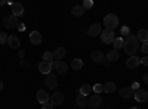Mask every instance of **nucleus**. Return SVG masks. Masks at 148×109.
<instances>
[{"mask_svg": "<svg viewBox=\"0 0 148 109\" xmlns=\"http://www.w3.org/2000/svg\"><path fill=\"white\" fill-rule=\"evenodd\" d=\"M126 65H127L129 68H136V66H139V65H141V58H138V56H130V58L127 59Z\"/></svg>", "mask_w": 148, "mask_h": 109, "instance_id": "nucleus-16", "label": "nucleus"}, {"mask_svg": "<svg viewBox=\"0 0 148 109\" xmlns=\"http://www.w3.org/2000/svg\"><path fill=\"white\" fill-rule=\"evenodd\" d=\"M82 6L84 7V10H86V9H90V7L93 6V2H92V0H84Z\"/></svg>", "mask_w": 148, "mask_h": 109, "instance_id": "nucleus-31", "label": "nucleus"}, {"mask_svg": "<svg viewBox=\"0 0 148 109\" xmlns=\"http://www.w3.org/2000/svg\"><path fill=\"white\" fill-rule=\"evenodd\" d=\"M138 89H139V84H138V83H133V84H132V90L136 91Z\"/></svg>", "mask_w": 148, "mask_h": 109, "instance_id": "nucleus-36", "label": "nucleus"}, {"mask_svg": "<svg viewBox=\"0 0 148 109\" xmlns=\"http://www.w3.org/2000/svg\"><path fill=\"white\" fill-rule=\"evenodd\" d=\"M53 59V53L52 52H45L43 53V60H46V62H52Z\"/></svg>", "mask_w": 148, "mask_h": 109, "instance_id": "nucleus-28", "label": "nucleus"}, {"mask_svg": "<svg viewBox=\"0 0 148 109\" xmlns=\"http://www.w3.org/2000/svg\"><path fill=\"white\" fill-rule=\"evenodd\" d=\"M71 14H73L74 16H82V15L84 14V7H83V6H74L73 10H71Z\"/></svg>", "mask_w": 148, "mask_h": 109, "instance_id": "nucleus-27", "label": "nucleus"}, {"mask_svg": "<svg viewBox=\"0 0 148 109\" xmlns=\"http://www.w3.org/2000/svg\"><path fill=\"white\" fill-rule=\"evenodd\" d=\"M5 3H6V0H0V6H3Z\"/></svg>", "mask_w": 148, "mask_h": 109, "instance_id": "nucleus-40", "label": "nucleus"}, {"mask_svg": "<svg viewBox=\"0 0 148 109\" xmlns=\"http://www.w3.org/2000/svg\"><path fill=\"white\" fill-rule=\"evenodd\" d=\"M8 44L12 47V49H19V46H21V41L19 39L16 37V35H9V40H8Z\"/></svg>", "mask_w": 148, "mask_h": 109, "instance_id": "nucleus-15", "label": "nucleus"}, {"mask_svg": "<svg viewBox=\"0 0 148 109\" xmlns=\"http://www.w3.org/2000/svg\"><path fill=\"white\" fill-rule=\"evenodd\" d=\"M121 35H129V27H121Z\"/></svg>", "mask_w": 148, "mask_h": 109, "instance_id": "nucleus-34", "label": "nucleus"}, {"mask_svg": "<svg viewBox=\"0 0 148 109\" xmlns=\"http://www.w3.org/2000/svg\"><path fill=\"white\" fill-rule=\"evenodd\" d=\"M24 28H25V25H24V24H21V22H19V25H18V30H21V31H22Z\"/></svg>", "mask_w": 148, "mask_h": 109, "instance_id": "nucleus-38", "label": "nucleus"}, {"mask_svg": "<svg viewBox=\"0 0 148 109\" xmlns=\"http://www.w3.org/2000/svg\"><path fill=\"white\" fill-rule=\"evenodd\" d=\"M21 66H24V68H28V66H30V64H28V62H25V60H22V62H21Z\"/></svg>", "mask_w": 148, "mask_h": 109, "instance_id": "nucleus-37", "label": "nucleus"}, {"mask_svg": "<svg viewBox=\"0 0 148 109\" xmlns=\"http://www.w3.org/2000/svg\"><path fill=\"white\" fill-rule=\"evenodd\" d=\"M92 91H93V87H92V86H89V84H84V86H82V87H80V94H83V96L90 94Z\"/></svg>", "mask_w": 148, "mask_h": 109, "instance_id": "nucleus-26", "label": "nucleus"}, {"mask_svg": "<svg viewBox=\"0 0 148 109\" xmlns=\"http://www.w3.org/2000/svg\"><path fill=\"white\" fill-rule=\"evenodd\" d=\"M101 32H102L101 24H92V25L89 27V30H88V34L90 35V37H96V35H101Z\"/></svg>", "mask_w": 148, "mask_h": 109, "instance_id": "nucleus-10", "label": "nucleus"}, {"mask_svg": "<svg viewBox=\"0 0 148 109\" xmlns=\"http://www.w3.org/2000/svg\"><path fill=\"white\" fill-rule=\"evenodd\" d=\"M130 109H138V108H135V106H133V108H130Z\"/></svg>", "mask_w": 148, "mask_h": 109, "instance_id": "nucleus-42", "label": "nucleus"}, {"mask_svg": "<svg viewBox=\"0 0 148 109\" xmlns=\"http://www.w3.org/2000/svg\"><path fill=\"white\" fill-rule=\"evenodd\" d=\"M53 69L58 72V74H65L68 66H67V64L64 62V60H55L53 62Z\"/></svg>", "mask_w": 148, "mask_h": 109, "instance_id": "nucleus-9", "label": "nucleus"}, {"mask_svg": "<svg viewBox=\"0 0 148 109\" xmlns=\"http://www.w3.org/2000/svg\"><path fill=\"white\" fill-rule=\"evenodd\" d=\"M133 97L136 99L138 102H147V99H148V93H147L145 90H142V89H138L136 91H135Z\"/></svg>", "mask_w": 148, "mask_h": 109, "instance_id": "nucleus-13", "label": "nucleus"}, {"mask_svg": "<svg viewBox=\"0 0 148 109\" xmlns=\"http://www.w3.org/2000/svg\"><path fill=\"white\" fill-rule=\"evenodd\" d=\"M8 40H9V35H8V34H5V32H0V44L8 43Z\"/></svg>", "mask_w": 148, "mask_h": 109, "instance_id": "nucleus-30", "label": "nucleus"}, {"mask_svg": "<svg viewBox=\"0 0 148 109\" xmlns=\"http://www.w3.org/2000/svg\"><path fill=\"white\" fill-rule=\"evenodd\" d=\"M104 24H105V27L108 30H113L114 31L119 27V18L116 15H113V14H108V15L104 16Z\"/></svg>", "mask_w": 148, "mask_h": 109, "instance_id": "nucleus-2", "label": "nucleus"}, {"mask_svg": "<svg viewBox=\"0 0 148 109\" xmlns=\"http://www.w3.org/2000/svg\"><path fill=\"white\" fill-rule=\"evenodd\" d=\"M36 99H37V102H39V103L43 105V103L51 100V96L47 94L46 90H39V91H37V94H36Z\"/></svg>", "mask_w": 148, "mask_h": 109, "instance_id": "nucleus-12", "label": "nucleus"}, {"mask_svg": "<svg viewBox=\"0 0 148 109\" xmlns=\"http://www.w3.org/2000/svg\"><path fill=\"white\" fill-rule=\"evenodd\" d=\"M120 58V53H119V50H110L108 53H107V59H108V62H116V60Z\"/></svg>", "mask_w": 148, "mask_h": 109, "instance_id": "nucleus-21", "label": "nucleus"}, {"mask_svg": "<svg viewBox=\"0 0 148 109\" xmlns=\"http://www.w3.org/2000/svg\"><path fill=\"white\" fill-rule=\"evenodd\" d=\"M113 46H114V50H120L123 46H125V39L123 37H116V40L113 41Z\"/></svg>", "mask_w": 148, "mask_h": 109, "instance_id": "nucleus-24", "label": "nucleus"}, {"mask_svg": "<svg viewBox=\"0 0 148 109\" xmlns=\"http://www.w3.org/2000/svg\"><path fill=\"white\" fill-rule=\"evenodd\" d=\"M136 39H138V41H141L142 44H144V43H148V31H147V30H139Z\"/></svg>", "mask_w": 148, "mask_h": 109, "instance_id": "nucleus-20", "label": "nucleus"}, {"mask_svg": "<svg viewBox=\"0 0 148 109\" xmlns=\"http://www.w3.org/2000/svg\"><path fill=\"white\" fill-rule=\"evenodd\" d=\"M10 12H12V15H14V16L19 18V16L24 14V6H22L21 3H18V2L10 3Z\"/></svg>", "mask_w": 148, "mask_h": 109, "instance_id": "nucleus-8", "label": "nucleus"}, {"mask_svg": "<svg viewBox=\"0 0 148 109\" xmlns=\"http://www.w3.org/2000/svg\"><path fill=\"white\" fill-rule=\"evenodd\" d=\"M67 55V50H65V47H58V49L53 52V58L56 60H62V58Z\"/></svg>", "mask_w": 148, "mask_h": 109, "instance_id": "nucleus-19", "label": "nucleus"}, {"mask_svg": "<svg viewBox=\"0 0 148 109\" xmlns=\"http://www.w3.org/2000/svg\"><path fill=\"white\" fill-rule=\"evenodd\" d=\"M144 83H145V84H148V74H145V75H144Z\"/></svg>", "mask_w": 148, "mask_h": 109, "instance_id": "nucleus-39", "label": "nucleus"}, {"mask_svg": "<svg viewBox=\"0 0 148 109\" xmlns=\"http://www.w3.org/2000/svg\"><path fill=\"white\" fill-rule=\"evenodd\" d=\"M141 64H142L144 66H148V56H144V58H141Z\"/></svg>", "mask_w": 148, "mask_h": 109, "instance_id": "nucleus-35", "label": "nucleus"}, {"mask_svg": "<svg viewBox=\"0 0 148 109\" xmlns=\"http://www.w3.org/2000/svg\"><path fill=\"white\" fill-rule=\"evenodd\" d=\"M133 94H135V91L132 90V87H121L120 89V96L123 99H130V97H133Z\"/></svg>", "mask_w": 148, "mask_h": 109, "instance_id": "nucleus-14", "label": "nucleus"}, {"mask_svg": "<svg viewBox=\"0 0 148 109\" xmlns=\"http://www.w3.org/2000/svg\"><path fill=\"white\" fill-rule=\"evenodd\" d=\"M71 68H73L74 71L82 69V68H83V60H82V59H79V58L73 59V62H71Z\"/></svg>", "mask_w": 148, "mask_h": 109, "instance_id": "nucleus-23", "label": "nucleus"}, {"mask_svg": "<svg viewBox=\"0 0 148 109\" xmlns=\"http://www.w3.org/2000/svg\"><path fill=\"white\" fill-rule=\"evenodd\" d=\"M101 105H102V97L99 94H92L88 99V106L92 108V109H99Z\"/></svg>", "mask_w": 148, "mask_h": 109, "instance_id": "nucleus-5", "label": "nucleus"}, {"mask_svg": "<svg viewBox=\"0 0 148 109\" xmlns=\"http://www.w3.org/2000/svg\"><path fill=\"white\" fill-rule=\"evenodd\" d=\"M141 50H142V53H144V55H147V53H148V43H144V44L141 46Z\"/></svg>", "mask_w": 148, "mask_h": 109, "instance_id": "nucleus-33", "label": "nucleus"}, {"mask_svg": "<svg viewBox=\"0 0 148 109\" xmlns=\"http://www.w3.org/2000/svg\"><path fill=\"white\" fill-rule=\"evenodd\" d=\"M2 90H3V83L0 81V91H2Z\"/></svg>", "mask_w": 148, "mask_h": 109, "instance_id": "nucleus-41", "label": "nucleus"}, {"mask_svg": "<svg viewBox=\"0 0 148 109\" xmlns=\"http://www.w3.org/2000/svg\"><path fill=\"white\" fill-rule=\"evenodd\" d=\"M92 87H93L95 94H99L101 91H104V86H102V84H95V86H92Z\"/></svg>", "mask_w": 148, "mask_h": 109, "instance_id": "nucleus-29", "label": "nucleus"}, {"mask_svg": "<svg viewBox=\"0 0 148 109\" xmlns=\"http://www.w3.org/2000/svg\"><path fill=\"white\" fill-rule=\"evenodd\" d=\"M45 84H46V87L47 89H51V90H55L58 87V78L55 74H47L45 77Z\"/></svg>", "mask_w": 148, "mask_h": 109, "instance_id": "nucleus-6", "label": "nucleus"}, {"mask_svg": "<svg viewBox=\"0 0 148 109\" xmlns=\"http://www.w3.org/2000/svg\"><path fill=\"white\" fill-rule=\"evenodd\" d=\"M123 49H125V52H126L127 55L135 56V53H136L138 49H139V41H138V39L135 37V35L129 34L127 37L125 39V46H123Z\"/></svg>", "mask_w": 148, "mask_h": 109, "instance_id": "nucleus-1", "label": "nucleus"}, {"mask_svg": "<svg viewBox=\"0 0 148 109\" xmlns=\"http://www.w3.org/2000/svg\"><path fill=\"white\" fill-rule=\"evenodd\" d=\"M104 91H105V93H113V91H116V83H113V81L105 83V84H104Z\"/></svg>", "mask_w": 148, "mask_h": 109, "instance_id": "nucleus-25", "label": "nucleus"}, {"mask_svg": "<svg viewBox=\"0 0 148 109\" xmlns=\"http://www.w3.org/2000/svg\"><path fill=\"white\" fill-rule=\"evenodd\" d=\"M76 103H77V106H80V108H86V106H88V97H86V96H83V94H79L77 97H76Z\"/></svg>", "mask_w": 148, "mask_h": 109, "instance_id": "nucleus-22", "label": "nucleus"}, {"mask_svg": "<svg viewBox=\"0 0 148 109\" xmlns=\"http://www.w3.org/2000/svg\"><path fill=\"white\" fill-rule=\"evenodd\" d=\"M3 25L8 28V30H12V28H16L18 25H19V21H18V18L16 16H14V15H9V16H5L3 18Z\"/></svg>", "mask_w": 148, "mask_h": 109, "instance_id": "nucleus-4", "label": "nucleus"}, {"mask_svg": "<svg viewBox=\"0 0 148 109\" xmlns=\"http://www.w3.org/2000/svg\"><path fill=\"white\" fill-rule=\"evenodd\" d=\"M30 41L33 43V44H40L42 43V34L39 32V31H33L31 34H30Z\"/></svg>", "mask_w": 148, "mask_h": 109, "instance_id": "nucleus-17", "label": "nucleus"}, {"mask_svg": "<svg viewBox=\"0 0 148 109\" xmlns=\"http://www.w3.org/2000/svg\"><path fill=\"white\" fill-rule=\"evenodd\" d=\"M52 69H53V62H46V60H42V62L39 64V71L42 72V74H45V75L51 74Z\"/></svg>", "mask_w": 148, "mask_h": 109, "instance_id": "nucleus-7", "label": "nucleus"}, {"mask_svg": "<svg viewBox=\"0 0 148 109\" xmlns=\"http://www.w3.org/2000/svg\"><path fill=\"white\" fill-rule=\"evenodd\" d=\"M90 58H92L93 62H102L104 58H105V55H104L101 50H93V52L90 53Z\"/></svg>", "mask_w": 148, "mask_h": 109, "instance_id": "nucleus-18", "label": "nucleus"}, {"mask_svg": "<svg viewBox=\"0 0 148 109\" xmlns=\"http://www.w3.org/2000/svg\"><path fill=\"white\" fill-rule=\"evenodd\" d=\"M42 109H53V105L51 102H46V103L42 105Z\"/></svg>", "mask_w": 148, "mask_h": 109, "instance_id": "nucleus-32", "label": "nucleus"}, {"mask_svg": "<svg viewBox=\"0 0 148 109\" xmlns=\"http://www.w3.org/2000/svg\"><path fill=\"white\" fill-rule=\"evenodd\" d=\"M101 40H102V43H105V44H113V41L116 40L114 31H113V30H108V28L102 30V32H101Z\"/></svg>", "mask_w": 148, "mask_h": 109, "instance_id": "nucleus-3", "label": "nucleus"}, {"mask_svg": "<svg viewBox=\"0 0 148 109\" xmlns=\"http://www.w3.org/2000/svg\"><path fill=\"white\" fill-rule=\"evenodd\" d=\"M51 102L53 106H58V105H62V102H64V94L61 93V91H56V93H53L52 96H51Z\"/></svg>", "mask_w": 148, "mask_h": 109, "instance_id": "nucleus-11", "label": "nucleus"}]
</instances>
